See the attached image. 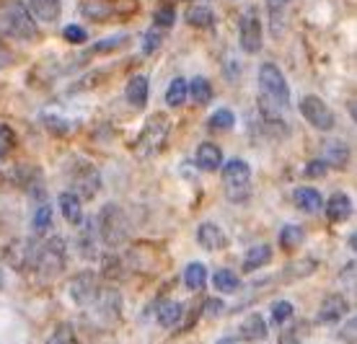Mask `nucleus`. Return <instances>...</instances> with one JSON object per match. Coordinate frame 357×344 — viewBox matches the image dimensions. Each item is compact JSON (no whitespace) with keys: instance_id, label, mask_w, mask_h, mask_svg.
<instances>
[{"instance_id":"1","label":"nucleus","mask_w":357,"mask_h":344,"mask_svg":"<svg viewBox=\"0 0 357 344\" xmlns=\"http://www.w3.org/2000/svg\"><path fill=\"white\" fill-rule=\"evenodd\" d=\"M93 223H96V233H98V239H101V244L109 248L122 246L127 241V236H130L127 212L114 202L104 204Z\"/></svg>"},{"instance_id":"2","label":"nucleus","mask_w":357,"mask_h":344,"mask_svg":"<svg viewBox=\"0 0 357 344\" xmlns=\"http://www.w3.org/2000/svg\"><path fill=\"white\" fill-rule=\"evenodd\" d=\"M3 24L8 29V34H13L21 42H36L39 39V27H36L34 16L29 13V8L21 3V0H10L3 6Z\"/></svg>"},{"instance_id":"3","label":"nucleus","mask_w":357,"mask_h":344,"mask_svg":"<svg viewBox=\"0 0 357 344\" xmlns=\"http://www.w3.org/2000/svg\"><path fill=\"white\" fill-rule=\"evenodd\" d=\"M65 262H68V246H65L63 239H50L45 241L42 246L34 251V269L39 272L42 280H54L57 274L65 269Z\"/></svg>"},{"instance_id":"4","label":"nucleus","mask_w":357,"mask_h":344,"mask_svg":"<svg viewBox=\"0 0 357 344\" xmlns=\"http://www.w3.org/2000/svg\"><path fill=\"white\" fill-rule=\"evenodd\" d=\"M259 86H261V96H267L269 101H275L277 106L285 109L290 104V86H287L282 70L277 68L275 62H264L259 68Z\"/></svg>"},{"instance_id":"5","label":"nucleus","mask_w":357,"mask_h":344,"mask_svg":"<svg viewBox=\"0 0 357 344\" xmlns=\"http://www.w3.org/2000/svg\"><path fill=\"white\" fill-rule=\"evenodd\" d=\"M264 29H261V18L257 8L243 10L241 21H238V45L246 54H257L264 45Z\"/></svg>"},{"instance_id":"6","label":"nucleus","mask_w":357,"mask_h":344,"mask_svg":"<svg viewBox=\"0 0 357 344\" xmlns=\"http://www.w3.org/2000/svg\"><path fill=\"white\" fill-rule=\"evenodd\" d=\"M301 114L311 127L321 130V133H331L334 124H337V117L331 112V106L326 101H321V96H303L301 98Z\"/></svg>"},{"instance_id":"7","label":"nucleus","mask_w":357,"mask_h":344,"mask_svg":"<svg viewBox=\"0 0 357 344\" xmlns=\"http://www.w3.org/2000/svg\"><path fill=\"white\" fill-rule=\"evenodd\" d=\"M169 135V119L163 114H153L148 122H145L143 135L137 137V156H153L155 150L161 148V142L166 140Z\"/></svg>"},{"instance_id":"8","label":"nucleus","mask_w":357,"mask_h":344,"mask_svg":"<svg viewBox=\"0 0 357 344\" xmlns=\"http://www.w3.org/2000/svg\"><path fill=\"white\" fill-rule=\"evenodd\" d=\"M101 192V174L96 166L81 163L73 171V195L78 200H93Z\"/></svg>"},{"instance_id":"9","label":"nucleus","mask_w":357,"mask_h":344,"mask_svg":"<svg viewBox=\"0 0 357 344\" xmlns=\"http://www.w3.org/2000/svg\"><path fill=\"white\" fill-rule=\"evenodd\" d=\"M98 295V280L93 272H81L70 280V298L78 303V306H93V300Z\"/></svg>"},{"instance_id":"10","label":"nucleus","mask_w":357,"mask_h":344,"mask_svg":"<svg viewBox=\"0 0 357 344\" xmlns=\"http://www.w3.org/2000/svg\"><path fill=\"white\" fill-rule=\"evenodd\" d=\"M223 179H225L228 192H233V189H246L251 179L249 163L241 158H233V160H228V163H223Z\"/></svg>"},{"instance_id":"11","label":"nucleus","mask_w":357,"mask_h":344,"mask_svg":"<svg viewBox=\"0 0 357 344\" xmlns=\"http://www.w3.org/2000/svg\"><path fill=\"white\" fill-rule=\"evenodd\" d=\"M78 251L86 262H93L98 256V233H96V223L93 218L89 220H81V230H78Z\"/></svg>"},{"instance_id":"12","label":"nucleus","mask_w":357,"mask_h":344,"mask_svg":"<svg viewBox=\"0 0 357 344\" xmlns=\"http://www.w3.org/2000/svg\"><path fill=\"white\" fill-rule=\"evenodd\" d=\"M197 241H199V246L207 248V251H220V248L228 246V236H225L223 228L215 225V223H202V225L197 228Z\"/></svg>"},{"instance_id":"13","label":"nucleus","mask_w":357,"mask_h":344,"mask_svg":"<svg viewBox=\"0 0 357 344\" xmlns=\"http://www.w3.org/2000/svg\"><path fill=\"white\" fill-rule=\"evenodd\" d=\"M96 308L107 316V321H114L119 318L122 313V298H119V292L114 287H98V295H96Z\"/></svg>"},{"instance_id":"14","label":"nucleus","mask_w":357,"mask_h":344,"mask_svg":"<svg viewBox=\"0 0 357 344\" xmlns=\"http://www.w3.org/2000/svg\"><path fill=\"white\" fill-rule=\"evenodd\" d=\"M347 313H349L347 298L329 295V298L321 303V308H319V321H324V324H337V321H342V316H347Z\"/></svg>"},{"instance_id":"15","label":"nucleus","mask_w":357,"mask_h":344,"mask_svg":"<svg viewBox=\"0 0 357 344\" xmlns=\"http://www.w3.org/2000/svg\"><path fill=\"white\" fill-rule=\"evenodd\" d=\"M238 339L249 344L264 342V339H267V321H264L259 313H251L241 324V329H238Z\"/></svg>"},{"instance_id":"16","label":"nucleus","mask_w":357,"mask_h":344,"mask_svg":"<svg viewBox=\"0 0 357 344\" xmlns=\"http://www.w3.org/2000/svg\"><path fill=\"white\" fill-rule=\"evenodd\" d=\"M29 13L34 16V21L54 24L63 13V3L60 0H29Z\"/></svg>"},{"instance_id":"17","label":"nucleus","mask_w":357,"mask_h":344,"mask_svg":"<svg viewBox=\"0 0 357 344\" xmlns=\"http://www.w3.org/2000/svg\"><path fill=\"white\" fill-rule=\"evenodd\" d=\"M324 210H326V218L331 223H342L349 218V212H352V200L349 195L344 192H337V195H331L326 202H324Z\"/></svg>"},{"instance_id":"18","label":"nucleus","mask_w":357,"mask_h":344,"mask_svg":"<svg viewBox=\"0 0 357 344\" xmlns=\"http://www.w3.org/2000/svg\"><path fill=\"white\" fill-rule=\"evenodd\" d=\"M197 166L202 168V171H218V168H223V150L218 148L215 142H202L199 148H197Z\"/></svg>"},{"instance_id":"19","label":"nucleus","mask_w":357,"mask_h":344,"mask_svg":"<svg viewBox=\"0 0 357 344\" xmlns=\"http://www.w3.org/2000/svg\"><path fill=\"white\" fill-rule=\"evenodd\" d=\"M293 202L298 210H303V212H319L324 207L321 192L313 189V186H298L293 192Z\"/></svg>"},{"instance_id":"20","label":"nucleus","mask_w":357,"mask_h":344,"mask_svg":"<svg viewBox=\"0 0 357 344\" xmlns=\"http://www.w3.org/2000/svg\"><path fill=\"white\" fill-rule=\"evenodd\" d=\"M148 91H151L148 78H145V75H132V78L127 80V89H125V96H127V101H130V106L143 109V106L148 104Z\"/></svg>"},{"instance_id":"21","label":"nucleus","mask_w":357,"mask_h":344,"mask_svg":"<svg viewBox=\"0 0 357 344\" xmlns=\"http://www.w3.org/2000/svg\"><path fill=\"white\" fill-rule=\"evenodd\" d=\"M57 204H60V210H63V218L70 225H81L83 220V204L81 200L73 195V192H63V195L57 197Z\"/></svg>"},{"instance_id":"22","label":"nucleus","mask_w":357,"mask_h":344,"mask_svg":"<svg viewBox=\"0 0 357 344\" xmlns=\"http://www.w3.org/2000/svg\"><path fill=\"white\" fill-rule=\"evenodd\" d=\"M272 262V248L267 244H259V246H251L243 256V272H257L259 267H267Z\"/></svg>"},{"instance_id":"23","label":"nucleus","mask_w":357,"mask_h":344,"mask_svg":"<svg viewBox=\"0 0 357 344\" xmlns=\"http://www.w3.org/2000/svg\"><path fill=\"white\" fill-rule=\"evenodd\" d=\"M187 24L197 29H210L215 27V13L210 6H189L187 8Z\"/></svg>"},{"instance_id":"24","label":"nucleus","mask_w":357,"mask_h":344,"mask_svg":"<svg viewBox=\"0 0 357 344\" xmlns=\"http://www.w3.org/2000/svg\"><path fill=\"white\" fill-rule=\"evenodd\" d=\"M187 96H192V101L199 106H205L213 101V86L207 78H192V83H187Z\"/></svg>"},{"instance_id":"25","label":"nucleus","mask_w":357,"mask_h":344,"mask_svg":"<svg viewBox=\"0 0 357 344\" xmlns=\"http://www.w3.org/2000/svg\"><path fill=\"white\" fill-rule=\"evenodd\" d=\"M181 313H184V306H181V303H176V300H169V303H163L161 308H158V324H161V327H166V329L178 327Z\"/></svg>"},{"instance_id":"26","label":"nucleus","mask_w":357,"mask_h":344,"mask_svg":"<svg viewBox=\"0 0 357 344\" xmlns=\"http://www.w3.org/2000/svg\"><path fill=\"white\" fill-rule=\"evenodd\" d=\"M326 166H334V168H344L347 166V160H349V150L347 145L342 140H331L329 145H326Z\"/></svg>"},{"instance_id":"27","label":"nucleus","mask_w":357,"mask_h":344,"mask_svg":"<svg viewBox=\"0 0 357 344\" xmlns=\"http://www.w3.org/2000/svg\"><path fill=\"white\" fill-rule=\"evenodd\" d=\"M184 283H187L189 290H202L207 283V269L205 264H199V262H192L187 267V272H184Z\"/></svg>"},{"instance_id":"28","label":"nucleus","mask_w":357,"mask_h":344,"mask_svg":"<svg viewBox=\"0 0 357 344\" xmlns=\"http://www.w3.org/2000/svg\"><path fill=\"white\" fill-rule=\"evenodd\" d=\"M31 225H34L36 236L47 233V230H50V225H52V204H47V202L36 204L34 218H31Z\"/></svg>"},{"instance_id":"29","label":"nucleus","mask_w":357,"mask_h":344,"mask_svg":"<svg viewBox=\"0 0 357 344\" xmlns=\"http://www.w3.org/2000/svg\"><path fill=\"white\" fill-rule=\"evenodd\" d=\"M233 122H236V117H233L231 109H218V112L210 114L207 127H210L213 133H228V130L233 127Z\"/></svg>"},{"instance_id":"30","label":"nucleus","mask_w":357,"mask_h":344,"mask_svg":"<svg viewBox=\"0 0 357 344\" xmlns=\"http://www.w3.org/2000/svg\"><path fill=\"white\" fill-rule=\"evenodd\" d=\"M293 0H267V10H269V21H272V31L280 34L282 29V18H285V10Z\"/></svg>"},{"instance_id":"31","label":"nucleus","mask_w":357,"mask_h":344,"mask_svg":"<svg viewBox=\"0 0 357 344\" xmlns=\"http://www.w3.org/2000/svg\"><path fill=\"white\" fill-rule=\"evenodd\" d=\"M187 101V80L184 78H174L166 89V104L169 106H181Z\"/></svg>"},{"instance_id":"32","label":"nucleus","mask_w":357,"mask_h":344,"mask_svg":"<svg viewBox=\"0 0 357 344\" xmlns=\"http://www.w3.org/2000/svg\"><path fill=\"white\" fill-rule=\"evenodd\" d=\"M130 42V36L127 34H119V36H107V39H101L96 45L91 47V54H104V52H116V50H122L127 47Z\"/></svg>"},{"instance_id":"33","label":"nucleus","mask_w":357,"mask_h":344,"mask_svg":"<svg viewBox=\"0 0 357 344\" xmlns=\"http://www.w3.org/2000/svg\"><path fill=\"white\" fill-rule=\"evenodd\" d=\"M213 285L218 287V292H236L238 290V277L231 272V269H218L213 277Z\"/></svg>"},{"instance_id":"34","label":"nucleus","mask_w":357,"mask_h":344,"mask_svg":"<svg viewBox=\"0 0 357 344\" xmlns=\"http://www.w3.org/2000/svg\"><path fill=\"white\" fill-rule=\"evenodd\" d=\"M303 239H305V233L301 225H285V228L280 230V246H285V248L301 246Z\"/></svg>"},{"instance_id":"35","label":"nucleus","mask_w":357,"mask_h":344,"mask_svg":"<svg viewBox=\"0 0 357 344\" xmlns=\"http://www.w3.org/2000/svg\"><path fill=\"white\" fill-rule=\"evenodd\" d=\"M13 148H16V133L8 124H0V158H8Z\"/></svg>"},{"instance_id":"36","label":"nucleus","mask_w":357,"mask_h":344,"mask_svg":"<svg viewBox=\"0 0 357 344\" xmlns=\"http://www.w3.org/2000/svg\"><path fill=\"white\" fill-rule=\"evenodd\" d=\"M163 45V31L161 29H155V27H151L148 31H145V39H143V52L145 54H153L158 47Z\"/></svg>"},{"instance_id":"37","label":"nucleus","mask_w":357,"mask_h":344,"mask_svg":"<svg viewBox=\"0 0 357 344\" xmlns=\"http://www.w3.org/2000/svg\"><path fill=\"white\" fill-rule=\"evenodd\" d=\"M47 344H75V331L70 324H60L54 329V334L47 339Z\"/></svg>"},{"instance_id":"38","label":"nucleus","mask_w":357,"mask_h":344,"mask_svg":"<svg viewBox=\"0 0 357 344\" xmlns=\"http://www.w3.org/2000/svg\"><path fill=\"white\" fill-rule=\"evenodd\" d=\"M290 316H293V303H287V300H277L275 306H272V321H275L277 327H282Z\"/></svg>"},{"instance_id":"39","label":"nucleus","mask_w":357,"mask_h":344,"mask_svg":"<svg viewBox=\"0 0 357 344\" xmlns=\"http://www.w3.org/2000/svg\"><path fill=\"white\" fill-rule=\"evenodd\" d=\"M153 18H155V24H153L155 29H169V27H174V21H176V10L171 8V6H163V8L155 10Z\"/></svg>"},{"instance_id":"40","label":"nucleus","mask_w":357,"mask_h":344,"mask_svg":"<svg viewBox=\"0 0 357 344\" xmlns=\"http://www.w3.org/2000/svg\"><path fill=\"white\" fill-rule=\"evenodd\" d=\"M63 36H65V42H70V45H83V42L89 39L86 29L78 27V24H70V27H65L63 29Z\"/></svg>"},{"instance_id":"41","label":"nucleus","mask_w":357,"mask_h":344,"mask_svg":"<svg viewBox=\"0 0 357 344\" xmlns=\"http://www.w3.org/2000/svg\"><path fill=\"white\" fill-rule=\"evenodd\" d=\"M329 171V166H326V160H311L308 166H305V177L308 179H319V177H324Z\"/></svg>"},{"instance_id":"42","label":"nucleus","mask_w":357,"mask_h":344,"mask_svg":"<svg viewBox=\"0 0 357 344\" xmlns=\"http://www.w3.org/2000/svg\"><path fill=\"white\" fill-rule=\"evenodd\" d=\"M205 313L207 316H218L220 311H223V300L220 298H210V300H205Z\"/></svg>"},{"instance_id":"43","label":"nucleus","mask_w":357,"mask_h":344,"mask_svg":"<svg viewBox=\"0 0 357 344\" xmlns=\"http://www.w3.org/2000/svg\"><path fill=\"white\" fill-rule=\"evenodd\" d=\"M8 65H13V54H10V50L6 47V42L0 39V70L8 68Z\"/></svg>"},{"instance_id":"44","label":"nucleus","mask_w":357,"mask_h":344,"mask_svg":"<svg viewBox=\"0 0 357 344\" xmlns=\"http://www.w3.org/2000/svg\"><path fill=\"white\" fill-rule=\"evenodd\" d=\"M344 334H347V344H355L352 336H355V318H349V324L344 327Z\"/></svg>"},{"instance_id":"45","label":"nucleus","mask_w":357,"mask_h":344,"mask_svg":"<svg viewBox=\"0 0 357 344\" xmlns=\"http://www.w3.org/2000/svg\"><path fill=\"white\" fill-rule=\"evenodd\" d=\"M280 344H301V342L295 339V331H285V334H282V339H280Z\"/></svg>"},{"instance_id":"46","label":"nucleus","mask_w":357,"mask_h":344,"mask_svg":"<svg viewBox=\"0 0 357 344\" xmlns=\"http://www.w3.org/2000/svg\"><path fill=\"white\" fill-rule=\"evenodd\" d=\"M218 344H236V339H231V336H228V339H220Z\"/></svg>"}]
</instances>
